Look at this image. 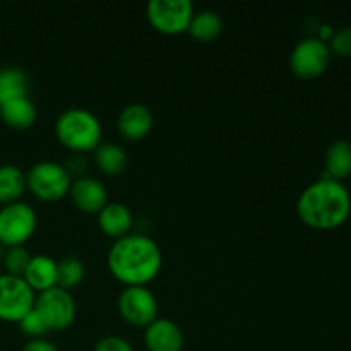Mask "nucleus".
<instances>
[{
	"mask_svg": "<svg viewBox=\"0 0 351 351\" xmlns=\"http://www.w3.org/2000/svg\"><path fill=\"white\" fill-rule=\"evenodd\" d=\"M106 264L112 276L125 287H146L160 274L163 254L153 239L130 233L113 242Z\"/></svg>",
	"mask_w": 351,
	"mask_h": 351,
	"instance_id": "1",
	"label": "nucleus"
},
{
	"mask_svg": "<svg viewBox=\"0 0 351 351\" xmlns=\"http://www.w3.org/2000/svg\"><path fill=\"white\" fill-rule=\"evenodd\" d=\"M302 221L315 230H332L350 218L351 195L343 182L319 178L304 189L297 201Z\"/></svg>",
	"mask_w": 351,
	"mask_h": 351,
	"instance_id": "2",
	"label": "nucleus"
},
{
	"mask_svg": "<svg viewBox=\"0 0 351 351\" xmlns=\"http://www.w3.org/2000/svg\"><path fill=\"white\" fill-rule=\"evenodd\" d=\"M58 143L74 153L95 151L101 143V123L98 117L86 108H69L55 122Z\"/></svg>",
	"mask_w": 351,
	"mask_h": 351,
	"instance_id": "3",
	"label": "nucleus"
},
{
	"mask_svg": "<svg viewBox=\"0 0 351 351\" xmlns=\"http://www.w3.org/2000/svg\"><path fill=\"white\" fill-rule=\"evenodd\" d=\"M71 178L64 165L57 161H40L26 173V189L40 201L55 202L69 194Z\"/></svg>",
	"mask_w": 351,
	"mask_h": 351,
	"instance_id": "4",
	"label": "nucleus"
},
{
	"mask_svg": "<svg viewBox=\"0 0 351 351\" xmlns=\"http://www.w3.org/2000/svg\"><path fill=\"white\" fill-rule=\"evenodd\" d=\"M38 226L36 211L26 202H12L0 208V245L21 247L33 237Z\"/></svg>",
	"mask_w": 351,
	"mask_h": 351,
	"instance_id": "5",
	"label": "nucleus"
},
{
	"mask_svg": "<svg viewBox=\"0 0 351 351\" xmlns=\"http://www.w3.org/2000/svg\"><path fill=\"white\" fill-rule=\"evenodd\" d=\"M191 0H151L146 7V16L151 26L161 34H182L189 31L194 17Z\"/></svg>",
	"mask_w": 351,
	"mask_h": 351,
	"instance_id": "6",
	"label": "nucleus"
},
{
	"mask_svg": "<svg viewBox=\"0 0 351 351\" xmlns=\"http://www.w3.org/2000/svg\"><path fill=\"white\" fill-rule=\"evenodd\" d=\"M34 308L47 324L48 331H65L71 328L77 315L74 297L71 291L55 287L36 295Z\"/></svg>",
	"mask_w": 351,
	"mask_h": 351,
	"instance_id": "7",
	"label": "nucleus"
},
{
	"mask_svg": "<svg viewBox=\"0 0 351 351\" xmlns=\"http://www.w3.org/2000/svg\"><path fill=\"white\" fill-rule=\"evenodd\" d=\"M36 293L19 276L0 274V321L19 322L34 307Z\"/></svg>",
	"mask_w": 351,
	"mask_h": 351,
	"instance_id": "8",
	"label": "nucleus"
},
{
	"mask_svg": "<svg viewBox=\"0 0 351 351\" xmlns=\"http://www.w3.org/2000/svg\"><path fill=\"white\" fill-rule=\"evenodd\" d=\"M119 314L136 328H147L158 319V300L147 287H125L117 300Z\"/></svg>",
	"mask_w": 351,
	"mask_h": 351,
	"instance_id": "9",
	"label": "nucleus"
},
{
	"mask_svg": "<svg viewBox=\"0 0 351 351\" xmlns=\"http://www.w3.org/2000/svg\"><path fill=\"white\" fill-rule=\"evenodd\" d=\"M331 62L328 43L319 38H305L295 45L290 55V67L297 77L315 79L324 74Z\"/></svg>",
	"mask_w": 351,
	"mask_h": 351,
	"instance_id": "10",
	"label": "nucleus"
},
{
	"mask_svg": "<svg viewBox=\"0 0 351 351\" xmlns=\"http://www.w3.org/2000/svg\"><path fill=\"white\" fill-rule=\"evenodd\" d=\"M69 195H71L75 208L82 213H88V215L99 213L108 204V191L103 185V182L93 177L75 178L71 184Z\"/></svg>",
	"mask_w": 351,
	"mask_h": 351,
	"instance_id": "11",
	"label": "nucleus"
},
{
	"mask_svg": "<svg viewBox=\"0 0 351 351\" xmlns=\"http://www.w3.org/2000/svg\"><path fill=\"white\" fill-rule=\"evenodd\" d=\"M184 332L177 322L158 317L144 331V345L147 351H182Z\"/></svg>",
	"mask_w": 351,
	"mask_h": 351,
	"instance_id": "12",
	"label": "nucleus"
},
{
	"mask_svg": "<svg viewBox=\"0 0 351 351\" xmlns=\"http://www.w3.org/2000/svg\"><path fill=\"white\" fill-rule=\"evenodd\" d=\"M153 113L146 105L130 103L120 112L117 129L127 141H141L153 129Z\"/></svg>",
	"mask_w": 351,
	"mask_h": 351,
	"instance_id": "13",
	"label": "nucleus"
},
{
	"mask_svg": "<svg viewBox=\"0 0 351 351\" xmlns=\"http://www.w3.org/2000/svg\"><path fill=\"white\" fill-rule=\"evenodd\" d=\"M98 226L106 237L115 240L130 235L134 226L132 211L122 202H108L98 213Z\"/></svg>",
	"mask_w": 351,
	"mask_h": 351,
	"instance_id": "14",
	"label": "nucleus"
},
{
	"mask_svg": "<svg viewBox=\"0 0 351 351\" xmlns=\"http://www.w3.org/2000/svg\"><path fill=\"white\" fill-rule=\"evenodd\" d=\"M34 293H43L57 287V261L50 256H31L29 264L23 274Z\"/></svg>",
	"mask_w": 351,
	"mask_h": 351,
	"instance_id": "15",
	"label": "nucleus"
},
{
	"mask_svg": "<svg viewBox=\"0 0 351 351\" xmlns=\"http://www.w3.org/2000/svg\"><path fill=\"white\" fill-rule=\"evenodd\" d=\"M0 117L5 125L24 130L34 125L38 119V110L27 96H21V98L0 103Z\"/></svg>",
	"mask_w": 351,
	"mask_h": 351,
	"instance_id": "16",
	"label": "nucleus"
},
{
	"mask_svg": "<svg viewBox=\"0 0 351 351\" xmlns=\"http://www.w3.org/2000/svg\"><path fill=\"white\" fill-rule=\"evenodd\" d=\"M351 175V143L338 139L328 147L324 156V178L343 182Z\"/></svg>",
	"mask_w": 351,
	"mask_h": 351,
	"instance_id": "17",
	"label": "nucleus"
},
{
	"mask_svg": "<svg viewBox=\"0 0 351 351\" xmlns=\"http://www.w3.org/2000/svg\"><path fill=\"white\" fill-rule=\"evenodd\" d=\"M26 191V173L16 165H0V204H12Z\"/></svg>",
	"mask_w": 351,
	"mask_h": 351,
	"instance_id": "18",
	"label": "nucleus"
},
{
	"mask_svg": "<svg viewBox=\"0 0 351 351\" xmlns=\"http://www.w3.org/2000/svg\"><path fill=\"white\" fill-rule=\"evenodd\" d=\"M95 163L99 168V171L108 177H117V175L123 173L129 165V158L123 147L119 144L106 143L99 144L95 149Z\"/></svg>",
	"mask_w": 351,
	"mask_h": 351,
	"instance_id": "19",
	"label": "nucleus"
},
{
	"mask_svg": "<svg viewBox=\"0 0 351 351\" xmlns=\"http://www.w3.org/2000/svg\"><path fill=\"white\" fill-rule=\"evenodd\" d=\"M223 31V21L218 12L215 10H199L194 12V17L189 26V33L194 40L201 41V43H211V41L218 40L219 34Z\"/></svg>",
	"mask_w": 351,
	"mask_h": 351,
	"instance_id": "20",
	"label": "nucleus"
},
{
	"mask_svg": "<svg viewBox=\"0 0 351 351\" xmlns=\"http://www.w3.org/2000/svg\"><path fill=\"white\" fill-rule=\"evenodd\" d=\"M86 276L84 264L79 257L67 256L57 263V287L62 290H74Z\"/></svg>",
	"mask_w": 351,
	"mask_h": 351,
	"instance_id": "21",
	"label": "nucleus"
},
{
	"mask_svg": "<svg viewBox=\"0 0 351 351\" xmlns=\"http://www.w3.org/2000/svg\"><path fill=\"white\" fill-rule=\"evenodd\" d=\"M27 96V75L17 67L0 71V103Z\"/></svg>",
	"mask_w": 351,
	"mask_h": 351,
	"instance_id": "22",
	"label": "nucleus"
},
{
	"mask_svg": "<svg viewBox=\"0 0 351 351\" xmlns=\"http://www.w3.org/2000/svg\"><path fill=\"white\" fill-rule=\"evenodd\" d=\"M29 261L31 254L27 252V249H24V245L9 247V249L3 250L2 266L3 269H5V274H10V276L23 278Z\"/></svg>",
	"mask_w": 351,
	"mask_h": 351,
	"instance_id": "23",
	"label": "nucleus"
},
{
	"mask_svg": "<svg viewBox=\"0 0 351 351\" xmlns=\"http://www.w3.org/2000/svg\"><path fill=\"white\" fill-rule=\"evenodd\" d=\"M17 326H19L21 332L23 335H26L29 339H38V338H43L48 331L47 324H45V321L41 319V315L38 314L36 308H31L29 312H27L26 315H24L23 319H21L19 322H17Z\"/></svg>",
	"mask_w": 351,
	"mask_h": 351,
	"instance_id": "24",
	"label": "nucleus"
},
{
	"mask_svg": "<svg viewBox=\"0 0 351 351\" xmlns=\"http://www.w3.org/2000/svg\"><path fill=\"white\" fill-rule=\"evenodd\" d=\"M328 47L331 53L339 55V57H351V26L335 31Z\"/></svg>",
	"mask_w": 351,
	"mask_h": 351,
	"instance_id": "25",
	"label": "nucleus"
},
{
	"mask_svg": "<svg viewBox=\"0 0 351 351\" xmlns=\"http://www.w3.org/2000/svg\"><path fill=\"white\" fill-rule=\"evenodd\" d=\"M93 351H134V346L122 336H103L96 341Z\"/></svg>",
	"mask_w": 351,
	"mask_h": 351,
	"instance_id": "26",
	"label": "nucleus"
},
{
	"mask_svg": "<svg viewBox=\"0 0 351 351\" xmlns=\"http://www.w3.org/2000/svg\"><path fill=\"white\" fill-rule=\"evenodd\" d=\"M23 351H58L57 346L53 343H50L48 339L45 338H38V339H29V341L24 345Z\"/></svg>",
	"mask_w": 351,
	"mask_h": 351,
	"instance_id": "27",
	"label": "nucleus"
},
{
	"mask_svg": "<svg viewBox=\"0 0 351 351\" xmlns=\"http://www.w3.org/2000/svg\"><path fill=\"white\" fill-rule=\"evenodd\" d=\"M3 250H5V249H3V247L0 245V264H2V259H3Z\"/></svg>",
	"mask_w": 351,
	"mask_h": 351,
	"instance_id": "28",
	"label": "nucleus"
}]
</instances>
